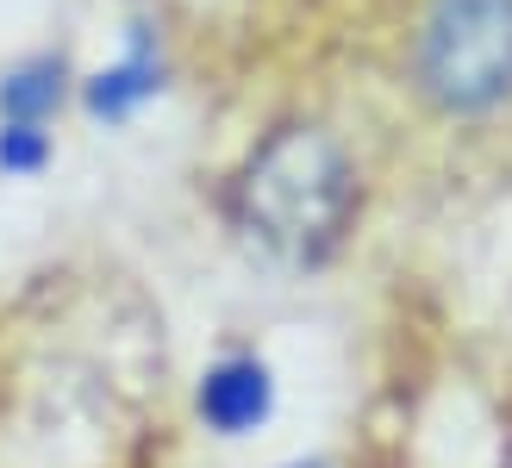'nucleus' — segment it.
Listing matches in <instances>:
<instances>
[{
  "label": "nucleus",
  "instance_id": "20e7f679",
  "mask_svg": "<svg viewBox=\"0 0 512 468\" xmlns=\"http://www.w3.org/2000/svg\"><path fill=\"white\" fill-rule=\"evenodd\" d=\"M157 88H163V50H157V32H150V25H132V44H125V57H119L113 69L94 75L88 107H94L100 119H125L138 100H150Z\"/></svg>",
  "mask_w": 512,
  "mask_h": 468
},
{
  "label": "nucleus",
  "instance_id": "0eeeda50",
  "mask_svg": "<svg viewBox=\"0 0 512 468\" xmlns=\"http://www.w3.org/2000/svg\"><path fill=\"white\" fill-rule=\"evenodd\" d=\"M288 468H331V462H288Z\"/></svg>",
  "mask_w": 512,
  "mask_h": 468
},
{
  "label": "nucleus",
  "instance_id": "39448f33",
  "mask_svg": "<svg viewBox=\"0 0 512 468\" xmlns=\"http://www.w3.org/2000/svg\"><path fill=\"white\" fill-rule=\"evenodd\" d=\"M63 100V57H32L0 75V125H44Z\"/></svg>",
  "mask_w": 512,
  "mask_h": 468
},
{
  "label": "nucleus",
  "instance_id": "423d86ee",
  "mask_svg": "<svg viewBox=\"0 0 512 468\" xmlns=\"http://www.w3.org/2000/svg\"><path fill=\"white\" fill-rule=\"evenodd\" d=\"M44 156H50V144L38 125H0V169L7 175H38Z\"/></svg>",
  "mask_w": 512,
  "mask_h": 468
},
{
  "label": "nucleus",
  "instance_id": "7ed1b4c3",
  "mask_svg": "<svg viewBox=\"0 0 512 468\" xmlns=\"http://www.w3.org/2000/svg\"><path fill=\"white\" fill-rule=\"evenodd\" d=\"M200 419L219 437H250L256 425L275 412V375L263 356H219L207 375H200Z\"/></svg>",
  "mask_w": 512,
  "mask_h": 468
},
{
  "label": "nucleus",
  "instance_id": "f03ea898",
  "mask_svg": "<svg viewBox=\"0 0 512 468\" xmlns=\"http://www.w3.org/2000/svg\"><path fill=\"white\" fill-rule=\"evenodd\" d=\"M419 88L444 113H488L512 94V0H431Z\"/></svg>",
  "mask_w": 512,
  "mask_h": 468
},
{
  "label": "nucleus",
  "instance_id": "f257e3e1",
  "mask_svg": "<svg viewBox=\"0 0 512 468\" xmlns=\"http://www.w3.org/2000/svg\"><path fill=\"white\" fill-rule=\"evenodd\" d=\"M356 213V175L319 125H281L250 150L232 181V225L281 269H313L338 250Z\"/></svg>",
  "mask_w": 512,
  "mask_h": 468
}]
</instances>
